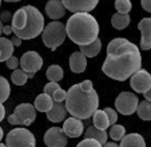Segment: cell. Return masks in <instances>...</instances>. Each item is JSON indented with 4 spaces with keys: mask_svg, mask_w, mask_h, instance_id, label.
Here are the masks:
<instances>
[{
    "mask_svg": "<svg viewBox=\"0 0 151 147\" xmlns=\"http://www.w3.org/2000/svg\"><path fill=\"white\" fill-rule=\"evenodd\" d=\"M142 67L139 48L127 39L118 37L109 43L102 71L111 79L124 82Z\"/></svg>",
    "mask_w": 151,
    "mask_h": 147,
    "instance_id": "1",
    "label": "cell"
},
{
    "mask_svg": "<svg viewBox=\"0 0 151 147\" xmlns=\"http://www.w3.org/2000/svg\"><path fill=\"white\" fill-rule=\"evenodd\" d=\"M99 106L96 91L83 90L80 84H75L67 91L66 107L68 114L78 119H88L94 115Z\"/></svg>",
    "mask_w": 151,
    "mask_h": 147,
    "instance_id": "2",
    "label": "cell"
},
{
    "mask_svg": "<svg viewBox=\"0 0 151 147\" xmlns=\"http://www.w3.org/2000/svg\"><path fill=\"white\" fill-rule=\"evenodd\" d=\"M67 36L78 45H86L98 39L99 24L88 12H75L66 24Z\"/></svg>",
    "mask_w": 151,
    "mask_h": 147,
    "instance_id": "3",
    "label": "cell"
},
{
    "mask_svg": "<svg viewBox=\"0 0 151 147\" xmlns=\"http://www.w3.org/2000/svg\"><path fill=\"white\" fill-rule=\"evenodd\" d=\"M24 8L27 11V23L26 27L19 34H16V36H19L23 40H31L43 32V30H44V17L36 7L26 6Z\"/></svg>",
    "mask_w": 151,
    "mask_h": 147,
    "instance_id": "4",
    "label": "cell"
},
{
    "mask_svg": "<svg viewBox=\"0 0 151 147\" xmlns=\"http://www.w3.org/2000/svg\"><path fill=\"white\" fill-rule=\"evenodd\" d=\"M67 36V28L60 22H51L44 27L42 32V39L46 47L55 51Z\"/></svg>",
    "mask_w": 151,
    "mask_h": 147,
    "instance_id": "5",
    "label": "cell"
},
{
    "mask_svg": "<svg viewBox=\"0 0 151 147\" xmlns=\"http://www.w3.org/2000/svg\"><path fill=\"white\" fill-rule=\"evenodd\" d=\"M7 147H36L34 134L27 128H14L7 134Z\"/></svg>",
    "mask_w": 151,
    "mask_h": 147,
    "instance_id": "6",
    "label": "cell"
},
{
    "mask_svg": "<svg viewBox=\"0 0 151 147\" xmlns=\"http://www.w3.org/2000/svg\"><path fill=\"white\" fill-rule=\"evenodd\" d=\"M36 119V108L29 103H22L15 108L14 114L8 116V123L14 126H29Z\"/></svg>",
    "mask_w": 151,
    "mask_h": 147,
    "instance_id": "7",
    "label": "cell"
},
{
    "mask_svg": "<svg viewBox=\"0 0 151 147\" xmlns=\"http://www.w3.org/2000/svg\"><path fill=\"white\" fill-rule=\"evenodd\" d=\"M138 104H139L138 96L128 91L120 92L115 99V107L118 112H120L122 115H132L134 112H137Z\"/></svg>",
    "mask_w": 151,
    "mask_h": 147,
    "instance_id": "8",
    "label": "cell"
},
{
    "mask_svg": "<svg viewBox=\"0 0 151 147\" xmlns=\"http://www.w3.org/2000/svg\"><path fill=\"white\" fill-rule=\"evenodd\" d=\"M42 66L43 59L36 51H27L20 59V67L27 74H36Z\"/></svg>",
    "mask_w": 151,
    "mask_h": 147,
    "instance_id": "9",
    "label": "cell"
},
{
    "mask_svg": "<svg viewBox=\"0 0 151 147\" xmlns=\"http://www.w3.org/2000/svg\"><path fill=\"white\" fill-rule=\"evenodd\" d=\"M130 86L134 91L145 94L151 88V75L146 70H138L130 79Z\"/></svg>",
    "mask_w": 151,
    "mask_h": 147,
    "instance_id": "10",
    "label": "cell"
},
{
    "mask_svg": "<svg viewBox=\"0 0 151 147\" xmlns=\"http://www.w3.org/2000/svg\"><path fill=\"white\" fill-rule=\"evenodd\" d=\"M67 138L64 130L60 127H51L44 134V143L47 147H66Z\"/></svg>",
    "mask_w": 151,
    "mask_h": 147,
    "instance_id": "11",
    "label": "cell"
},
{
    "mask_svg": "<svg viewBox=\"0 0 151 147\" xmlns=\"http://www.w3.org/2000/svg\"><path fill=\"white\" fill-rule=\"evenodd\" d=\"M64 7L71 12H90L98 6L99 0H62Z\"/></svg>",
    "mask_w": 151,
    "mask_h": 147,
    "instance_id": "12",
    "label": "cell"
},
{
    "mask_svg": "<svg viewBox=\"0 0 151 147\" xmlns=\"http://www.w3.org/2000/svg\"><path fill=\"white\" fill-rule=\"evenodd\" d=\"M63 130L66 133V135L68 138H79L83 134L84 130V126H83L82 119H78L75 116L66 119L64 120V125H63Z\"/></svg>",
    "mask_w": 151,
    "mask_h": 147,
    "instance_id": "13",
    "label": "cell"
},
{
    "mask_svg": "<svg viewBox=\"0 0 151 147\" xmlns=\"http://www.w3.org/2000/svg\"><path fill=\"white\" fill-rule=\"evenodd\" d=\"M138 28L142 34L140 39V48L142 50H151V17H145L138 23Z\"/></svg>",
    "mask_w": 151,
    "mask_h": 147,
    "instance_id": "14",
    "label": "cell"
},
{
    "mask_svg": "<svg viewBox=\"0 0 151 147\" xmlns=\"http://www.w3.org/2000/svg\"><path fill=\"white\" fill-rule=\"evenodd\" d=\"M66 9L67 8L64 7L62 0H48V3L46 4V14L52 20H58L63 17L66 14Z\"/></svg>",
    "mask_w": 151,
    "mask_h": 147,
    "instance_id": "15",
    "label": "cell"
},
{
    "mask_svg": "<svg viewBox=\"0 0 151 147\" xmlns=\"http://www.w3.org/2000/svg\"><path fill=\"white\" fill-rule=\"evenodd\" d=\"M46 114H47L48 120L54 122V123H59V122H63L66 119V115L68 114V111H67V107L63 104V103L54 102L52 108Z\"/></svg>",
    "mask_w": 151,
    "mask_h": 147,
    "instance_id": "16",
    "label": "cell"
},
{
    "mask_svg": "<svg viewBox=\"0 0 151 147\" xmlns=\"http://www.w3.org/2000/svg\"><path fill=\"white\" fill-rule=\"evenodd\" d=\"M86 55H83L82 52H72L70 56V68L72 72L75 74H82L87 67V59Z\"/></svg>",
    "mask_w": 151,
    "mask_h": 147,
    "instance_id": "17",
    "label": "cell"
},
{
    "mask_svg": "<svg viewBox=\"0 0 151 147\" xmlns=\"http://www.w3.org/2000/svg\"><path fill=\"white\" fill-rule=\"evenodd\" d=\"M26 23H27V11L26 8H20L17 9L16 12L12 16V28H14V34H19L22 30L26 27Z\"/></svg>",
    "mask_w": 151,
    "mask_h": 147,
    "instance_id": "18",
    "label": "cell"
},
{
    "mask_svg": "<svg viewBox=\"0 0 151 147\" xmlns=\"http://www.w3.org/2000/svg\"><path fill=\"white\" fill-rule=\"evenodd\" d=\"M52 104H54V98L46 92L40 94L35 99V108L40 112H48L52 108Z\"/></svg>",
    "mask_w": 151,
    "mask_h": 147,
    "instance_id": "19",
    "label": "cell"
},
{
    "mask_svg": "<svg viewBox=\"0 0 151 147\" xmlns=\"http://www.w3.org/2000/svg\"><path fill=\"white\" fill-rule=\"evenodd\" d=\"M119 147H146V142L142 135L137 133L124 135V138L120 141Z\"/></svg>",
    "mask_w": 151,
    "mask_h": 147,
    "instance_id": "20",
    "label": "cell"
},
{
    "mask_svg": "<svg viewBox=\"0 0 151 147\" xmlns=\"http://www.w3.org/2000/svg\"><path fill=\"white\" fill-rule=\"evenodd\" d=\"M92 122H94V126L100 130H107V128L111 126L110 123V119L107 116L104 110H96L92 115Z\"/></svg>",
    "mask_w": 151,
    "mask_h": 147,
    "instance_id": "21",
    "label": "cell"
},
{
    "mask_svg": "<svg viewBox=\"0 0 151 147\" xmlns=\"http://www.w3.org/2000/svg\"><path fill=\"white\" fill-rule=\"evenodd\" d=\"M15 45L12 44L11 39H7V37H1L0 36V51H1V58H0V62H6L7 59L14 55V50Z\"/></svg>",
    "mask_w": 151,
    "mask_h": 147,
    "instance_id": "22",
    "label": "cell"
},
{
    "mask_svg": "<svg viewBox=\"0 0 151 147\" xmlns=\"http://www.w3.org/2000/svg\"><path fill=\"white\" fill-rule=\"evenodd\" d=\"M86 138L90 139H95V141L100 142L102 144L107 143V131L106 130H100V128L95 127V126H91L86 130Z\"/></svg>",
    "mask_w": 151,
    "mask_h": 147,
    "instance_id": "23",
    "label": "cell"
},
{
    "mask_svg": "<svg viewBox=\"0 0 151 147\" xmlns=\"http://www.w3.org/2000/svg\"><path fill=\"white\" fill-rule=\"evenodd\" d=\"M100 48H102V42L99 39H96L90 44L80 45V52L83 55H86L87 58H94L100 52Z\"/></svg>",
    "mask_w": 151,
    "mask_h": 147,
    "instance_id": "24",
    "label": "cell"
},
{
    "mask_svg": "<svg viewBox=\"0 0 151 147\" xmlns=\"http://www.w3.org/2000/svg\"><path fill=\"white\" fill-rule=\"evenodd\" d=\"M130 22H131V20H130L128 14L116 12V14L112 15V17H111V24L115 30H124L126 27H128Z\"/></svg>",
    "mask_w": 151,
    "mask_h": 147,
    "instance_id": "25",
    "label": "cell"
},
{
    "mask_svg": "<svg viewBox=\"0 0 151 147\" xmlns=\"http://www.w3.org/2000/svg\"><path fill=\"white\" fill-rule=\"evenodd\" d=\"M137 114L142 120H151V102H148V100L139 102Z\"/></svg>",
    "mask_w": 151,
    "mask_h": 147,
    "instance_id": "26",
    "label": "cell"
},
{
    "mask_svg": "<svg viewBox=\"0 0 151 147\" xmlns=\"http://www.w3.org/2000/svg\"><path fill=\"white\" fill-rule=\"evenodd\" d=\"M28 79H29L28 74L24 70H22V68H20V70H17V68L14 70V72H12V75H11V80L15 86H24Z\"/></svg>",
    "mask_w": 151,
    "mask_h": 147,
    "instance_id": "27",
    "label": "cell"
},
{
    "mask_svg": "<svg viewBox=\"0 0 151 147\" xmlns=\"http://www.w3.org/2000/svg\"><path fill=\"white\" fill-rule=\"evenodd\" d=\"M47 79L51 82H59L63 79V68L58 64H52L47 70Z\"/></svg>",
    "mask_w": 151,
    "mask_h": 147,
    "instance_id": "28",
    "label": "cell"
},
{
    "mask_svg": "<svg viewBox=\"0 0 151 147\" xmlns=\"http://www.w3.org/2000/svg\"><path fill=\"white\" fill-rule=\"evenodd\" d=\"M9 92H11V87H9L8 80L4 76H0V102H6L8 99Z\"/></svg>",
    "mask_w": 151,
    "mask_h": 147,
    "instance_id": "29",
    "label": "cell"
},
{
    "mask_svg": "<svg viewBox=\"0 0 151 147\" xmlns=\"http://www.w3.org/2000/svg\"><path fill=\"white\" fill-rule=\"evenodd\" d=\"M124 134H126V130L123 126L120 125H112V127L110 128V134L109 135L111 136V139L114 141H122L124 138Z\"/></svg>",
    "mask_w": 151,
    "mask_h": 147,
    "instance_id": "30",
    "label": "cell"
},
{
    "mask_svg": "<svg viewBox=\"0 0 151 147\" xmlns=\"http://www.w3.org/2000/svg\"><path fill=\"white\" fill-rule=\"evenodd\" d=\"M115 8L120 14H128L132 8V4L130 0H115Z\"/></svg>",
    "mask_w": 151,
    "mask_h": 147,
    "instance_id": "31",
    "label": "cell"
},
{
    "mask_svg": "<svg viewBox=\"0 0 151 147\" xmlns=\"http://www.w3.org/2000/svg\"><path fill=\"white\" fill-rule=\"evenodd\" d=\"M76 147H103V144L100 142L95 141V139H90V138H84Z\"/></svg>",
    "mask_w": 151,
    "mask_h": 147,
    "instance_id": "32",
    "label": "cell"
},
{
    "mask_svg": "<svg viewBox=\"0 0 151 147\" xmlns=\"http://www.w3.org/2000/svg\"><path fill=\"white\" fill-rule=\"evenodd\" d=\"M59 88H60V86H59V83L58 82H50V83H47V84L44 86V91H43V92H46V94H48V95L52 96L58 90H59Z\"/></svg>",
    "mask_w": 151,
    "mask_h": 147,
    "instance_id": "33",
    "label": "cell"
},
{
    "mask_svg": "<svg viewBox=\"0 0 151 147\" xmlns=\"http://www.w3.org/2000/svg\"><path fill=\"white\" fill-rule=\"evenodd\" d=\"M52 98H54V102H59V103L66 102V99H67V91H64L63 88H59V90H58L56 92L52 95Z\"/></svg>",
    "mask_w": 151,
    "mask_h": 147,
    "instance_id": "34",
    "label": "cell"
},
{
    "mask_svg": "<svg viewBox=\"0 0 151 147\" xmlns=\"http://www.w3.org/2000/svg\"><path fill=\"white\" fill-rule=\"evenodd\" d=\"M6 64H7V67H8L9 70H16V68L20 66V59L12 55L9 59L6 60Z\"/></svg>",
    "mask_w": 151,
    "mask_h": 147,
    "instance_id": "35",
    "label": "cell"
},
{
    "mask_svg": "<svg viewBox=\"0 0 151 147\" xmlns=\"http://www.w3.org/2000/svg\"><path fill=\"white\" fill-rule=\"evenodd\" d=\"M104 111H106V114H107V116H109V119H110V123H111V125L116 123V120H118V114H116V111L112 110V108H110V107L104 108Z\"/></svg>",
    "mask_w": 151,
    "mask_h": 147,
    "instance_id": "36",
    "label": "cell"
},
{
    "mask_svg": "<svg viewBox=\"0 0 151 147\" xmlns=\"http://www.w3.org/2000/svg\"><path fill=\"white\" fill-rule=\"evenodd\" d=\"M12 16H14V15H11V12H8V11H3L0 14V19H1L3 23H7V22H9V20H12Z\"/></svg>",
    "mask_w": 151,
    "mask_h": 147,
    "instance_id": "37",
    "label": "cell"
},
{
    "mask_svg": "<svg viewBox=\"0 0 151 147\" xmlns=\"http://www.w3.org/2000/svg\"><path fill=\"white\" fill-rule=\"evenodd\" d=\"M140 3H142V7L145 11L151 12V0H142Z\"/></svg>",
    "mask_w": 151,
    "mask_h": 147,
    "instance_id": "38",
    "label": "cell"
},
{
    "mask_svg": "<svg viewBox=\"0 0 151 147\" xmlns=\"http://www.w3.org/2000/svg\"><path fill=\"white\" fill-rule=\"evenodd\" d=\"M22 40L23 39H20V37L16 36L15 34H14V36H11V42H12V44H14L15 47H19V45L22 44Z\"/></svg>",
    "mask_w": 151,
    "mask_h": 147,
    "instance_id": "39",
    "label": "cell"
},
{
    "mask_svg": "<svg viewBox=\"0 0 151 147\" xmlns=\"http://www.w3.org/2000/svg\"><path fill=\"white\" fill-rule=\"evenodd\" d=\"M12 32H14V28H12V26H4L3 27V34L4 35H11Z\"/></svg>",
    "mask_w": 151,
    "mask_h": 147,
    "instance_id": "40",
    "label": "cell"
},
{
    "mask_svg": "<svg viewBox=\"0 0 151 147\" xmlns=\"http://www.w3.org/2000/svg\"><path fill=\"white\" fill-rule=\"evenodd\" d=\"M4 116H6V108H4L3 103L0 102V122L4 119Z\"/></svg>",
    "mask_w": 151,
    "mask_h": 147,
    "instance_id": "41",
    "label": "cell"
},
{
    "mask_svg": "<svg viewBox=\"0 0 151 147\" xmlns=\"http://www.w3.org/2000/svg\"><path fill=\"white\" fill-rule=\"evenodd\" d=\"M145 98H146V100L151 102V88H150L148 91H146V92H145Z\"/></svg>",
    "mask_w": 151,
    "mask_h": 147,
    "instance_id": "42",
    "label": "cell"
},
{
    "mask_svg": "<svg viewBox=\"0 0 151 147\" xmlns=\"http://www.w3.org/2000/svg\"><path fill=\"white\" fill-rule=\"evenodd\" d=\"M103 147H119L116 143H112V142H107V143L103 144Z\"/></svg>",
    "mask_w": 151,
    "mask_h": 147,
    "instance_id": "43",
    "label": "cell"
},
{
    "mask_svg": "<svg viewBox=\"0 0 151 147\" xmlns=\"http://www.w3.org/2000/svg\"><path fill=\"white\" fill-rule=\"evenodd\" d=\"M3 22H1V19H0V36H1V34H3Z\"/></svg>",
    "mask_w": 151,
    "mask_h": 147,
    "instance_id": "44",
    "label": "cell"
},
{
    "mask_svg": "<svg viewBox=\"0 0 151 147\" xmlns=\"http://www.w3.org/2000/svg\"><path fill=\"white\" fill-rule=\"evenodd\" d=\"M7 3H16V1H20V0H4Z\"/></svg>",
    "mask_w": 151,
    "mask_h": 147,
    "instance_id": "45",
    "label": "cell"
},
{
    "mask_svg": "<svg viewBox=\"0 0 151 147\" xmlns=\"http://www.w3.org/2000/svg\"><path fill=\"white\" fill-rule=\"evenodd\" d=\"M1 139H3V128L0 127V141H1Z\"/></svg>",
    "mask_w": 151,
    "mask_h": 147,
    "instance_id": "46",
    "label": "cell"
},
{
    "mask_svg": "<svg viewBox=\"0 0 151 147\" xmlns=\"http://www.w3.org/2000/svg\"><path fill=\"white\" fill-rule=\"evenodd\" d=\"M0 147H7V144H3V143H0Z\"/></svg>",
    "mask_w": 151,
    "mask_h": 147,
    "instance_id": "47",
    "label": "cell"
},
{
    "mask_svg": "<svg viewBox=\"0 0 151 147\" xmlns=\"http://www.w3.org/2000/svg\"><path fill=\"white\" fill-rule=\"evenodd\" d=\"M0 58H1V51H0Z\"/></svg>",
    "mask_w": 151,
    "mask_h": 147,
    "instance_id": "48",
    "label": "cell"
},
{
    "mask_svg": "<svg viewBox=\"0 0 151 147\" xmlns=\"http://www.w3.org/2000/svg\"><path fill=\"white\" fill-rule=\"evenodd\" d=\"M0 3H1V0H0Z\"/></svg>",
    "mask_w": 151,
    "mask_h": 147,
    "instance_id": "49",
    "label": "cell"
}]
</instances>
